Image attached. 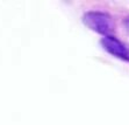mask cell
<instances>
[{"instance_id": "1", "label": "cell", "mask_w": 129, "mask_h": 125, "mask_svg": "<svg viewBox=\"0 0 129 125\" xmlns=\"http://www.w3.org/2000/svg\"><path fill=\"white\" fill-rule=\"evenodd\" d=\"M83 22L99 35L111 36L115 31L114 20L109 14L99 11H88L83 15Z\"/></svg>"}, {"instance_id": "2", "label": "cell", "mask_w": 129, "mask_h": 125, "mask_svg": "<svg viewBox=\"0 0 129 125\" xmlns=\"http://www.w3.org/2000/svg\"><path fill=\"white\" fill-rule=\"evenodd\" d=\"M100 43L108 54L113 55L114 57L120 58L124 62H129V49L126 47L124 43L116 39L114 35L102 37L100 40Z\"/></svg>"}]
</instances>
